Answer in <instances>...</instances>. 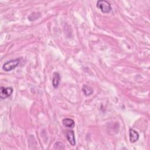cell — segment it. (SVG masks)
I'll list each match as a JSON object with an SVG mask.
<instances>
[{
    "label": "cell",
    "mask_w": 150,
    "mask_h": 150,
    "mask_svg": "<svg viewBox=\"0 0 150 150\" xmlns=\"http://www.w3.org/2000/svg\"><path fill=\"white\" fill-rule=\"evenodd\" d=\"M97 7L104 14H107L112 11L111 4L105 0H100L97 2Z\"/></svg>",
    "instance_id": "6da1fadb"
},
{
    "label": "cell",
    "mask_w": 150,
    "mask_h": 150,
    "mask_svg": "<svg viewBox=\"0 0 150 150\" xmlns=\"http://www.w3.org/2000/svg\"><path fill=\"white\" fill-rule=\"evenodd\" d=\"M20 60L21 59H15L6 62L3 66V69L6 72L11 71L18 66Z\"/></svg>",
    "instance_id": "7a4b0ae2"
},
{
    "label": "cell",
    "mask_w": 150,
    "mask_h": 150,
    "mask_svg": "<svg viewBox=\"0 0 150 150\" xmlns=\"http://www.w3.org/2000/svg\"><path fill=\"white\" fill-rule=\"evenodd\" d=\"M13 93L12 87H1L0 89V97L2 99H6L9 97Z\"/></svg>",
    "instance_id": "3957f363"
},
{
    "label": "cell",
    "mask_w": 150,
    "mask_h": 150,
    "mask_svg": "<svg viewBox=\"0 0 150 150\" xmlns=\"http://www.w3.org/2000/svg\"><path fill=\"white\" fill-rule=\"evenodd\" d=\"M66 138L69 141V142L72 146L76 145V140H75V133L73 130H68L66 132Z\"/></svg>",
    "instance_id": "277c9868"
},
{
    "label": "cell",
    "mask_w": 150,
    "mask_h": 150,
    "mask_svg": "<svg viewBox=\"0 0 150 150\" xmlns=\"http://www.w3.org/2000/svg\"><path fill=\"white\" fill-rule=\"evenodd\" d=\"M61 82V76L59 73L55 72L54 73L52 79V85L54 88H58Z\"/></svg>",
    "instance_id": "5b68a950"
},
{
    "label": "cell",
    "mask_w": 150,
    "mask_h": 150,
    "mask_svg": "<svg viewBox=\"0 0 150 150\" xmlns=\"http://www.w3.org/2000/svg\"><path fill=\"white\" fill-rule=\"evenodd\" d=\"M130 140L132 143L135 142L139 139V134L133 129L130 130Z\"/></svg>",
    "instance_id": "8992f818"
},
{
    "label": "cell",
    "mask_w": 150,
    "mask_h": 150,
    "mask_svg": "<svg viewBox=\"0 0 150 150\" xmlns=\"http://www.w3.org/2000/svg\"><path fill=\"white\" fill-rule=\"evenodd\" d=\"M62 123L63 126L66 127L70 128H73L75 127V123L73 120L71 119H65L62 120Z\"/></svg>",
    "instance_id": "52a82bcc"
},
{
    "label": "cell",
    "mask_w": 150,
    "mask_h": 150,
    "mask_svg": "<svg viewBox=\"0 0 150 150\" xmlns=\"http://www.w3.org/2000/svg\"><path fill=\"white\" fill-rule=\"evenodd\" d=\"M82 91L86 96H90L93 93V89L91 87L86 86V85L83 86V87L82 88Z\"/></svg>",
    "instance_id": "ba28073f"
},
{
    "label": "cell",
    "mask_w": 150,
    "mask_h": 150,
    "mask_svg": "<svg viewBox=\"0 0 150 150\" xmlns=\"http://www.w3.org/2000/svg\"><path fill=\"white\" fill-rule=\"evenodd\" d=\"M54 148L56 149H65V146L63 143L61 142H57L54 144Z\"/></svg>",
    "instance_id": "9c48e42d"
}]
</instances>
